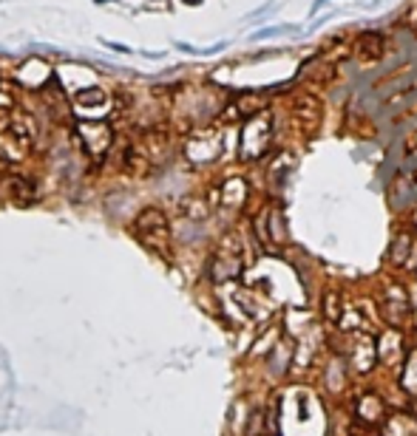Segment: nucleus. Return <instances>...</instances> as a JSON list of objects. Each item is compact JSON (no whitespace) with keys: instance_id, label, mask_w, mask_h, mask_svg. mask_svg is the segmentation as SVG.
<instances>
[{"instance_id":"6","label":"nucleus","mask_w":417,"mask_h":436,"mask_svg":"<svg viewBox=\"0 0 417 436\" xmlns=\"http://www.w3.org/2000/svg\"><path fill=\"white\" fill-rule=\"evenodd\" d=\"M136 153L145 161H153V165H162V161L171 156V133L165 128H148L139 139Z\"/></svg>"},{"instance_id":"1","label":"nucleus","mask_w":417,"mask_h":436,"mask_svg":"<svg viewBox=\"0 0 417 436\" xmlns=\"http://www.w3.org/2000/svg\"><path fill=\"white\" fill-rule=\"evenodd\" d=\"M134 235L153 249L156 255H171V221L165 210L160 207H145L136 218H134Z\"/></svg>"},{"instance_id":"15","label":"nucleus","mask_w":417,"mask_h":436,"mask_svg":"<svg viewBox=\"0 0 417 436\" xmlns=\"http://www.w3.org/2000/svg\"><path fill=\"white\" fill-rule=\"evenodd\" d=\"M48 77V68L40 63V60H29L17 68V80L23 85H43V80Z\"/></svg>"},{"instance_id":"17","label":"nucleus","mask_w":417,"mask_h":436,"mask_svg":"<svg viewBox=\"0 0 417 436\" xmlns=\"http://www.w3.org/2000/svg\"><path fill=\"white\" fill-rule=\"evenodd\" d=\"M321 309H324V317H327L330 323H341V314H344V303H341V292L330 289V292L324 295V303H321Z\"/></svg>"},{"instance_id":"10","label":"nucleus","mask_w":417,"mask_h":436,"mask_svg":"<svg viewBox=\"0 0 417 436\" xmlns=\"http://www.w3.org/2000/svg\"><path fill=\"white\" fill-rule=\"evenodd\" d=\"M355 416H358V422L372 425V428L383 425V419L389 416V414H386L383 397L375 394V391H363V394L358 397V402H355Z\"/></svg>"},{"instance_id":"3","label":"nucleus","mask_w":417,"mask_h":436,"mask_svg":"<svg viewBox=\"0 0 417 436\" xmlns=\"http://www.w3.org/2000/svg\"><path fill=\"white\" fill-rule=\"evenodd\" d=\"M273 145V117L267 111H258L255 117L244 119V128H241V142H239V150H241V159L253 161V159H262Z\"/></svg>"},{"instance_id":"11","label":"nucleus","mask_w":417,"mask_h":436,"mask_svg":"<svg viewBox=\"0 0 417 436\" xmlns=\"http://www.w3.org/2000/svg\"><path fill=\"white\" fill-rule=\"evenodd\" d=\"M6 131H9V136H12V145H15L20 153L29 150V147L34 145V139H37V122H34V117L26 114V111L12 114Z\"/></svg>"},{"instance_id":"22","label":"nucleus","mask_w":417,"mask_h":436,"mask_svg":"<svg viewBox=\"0 0 417 436\" xmlns=\"http://www.w3.org/2000/svg\"><path fill=\"white\" fill-rule=\"evenodd\" d=\"M409 300H411V309L417 312V284H414V286L409 289Z\"/></svg>"},{"instance_id":"19","label":"nucleus","mask_w":417,"mask_h":436,"mask_svg":"<svg viewBox=\"0 0 417 436\" xmlns=\"http://www.w3.org/2000/svg\"><path fill=\"white\" fill-rule=\"evenodd\" d=\"M182 210H185L188 218H193V221H202V218L207 215V210H211V204H204V201H199V198H185Z\"/></svg>"},{"instance_id":"8","label":"nucleus","mask_w":417,"mask_h":436,"mask_svg":"<svg viewBox=\"0 0 417 436\" xmlns=\"http://www.w3.org/2000/svg\"><path fill=\"white\" fill-rule=\"evenodd\" d=\"M77 133L83 139V147L91 156H102V153L111 147V128L106 122H80L77 125Z\"/></svg>"},{"instance_id":"13","label":"nucleus","mask_w":417,"mask_h":436,"mask_svg":"<svg viewBox=\"0 0 417 436\" xmlns=\"http://www.w3.org/2000/svg\"><path fill=\"white\" fill-rule=\"evenodd\" d=\"M414 241H417V233H409V230H400L395 238H392V247H389V263L392 266H406L409 258H411V249H414Z\"/></svg>"},{"instance_id":"18","label":"nucleus","mask_w":417,"mask_h":436,"mask_svg":"<svg viewBox=\"0 0 417 436\" xmlns=\"http://www.w3.org/2000/svg\"><path fill=\"white\" fill-rule=\"evenodd\" d=\"M106 102H108V96H106V91H99V88H88V91L77 94V105L97 108V105H106Z\"/></svg>"},{"instance_id":"16","label":"nucleus","mask_w":417,"mask_h":436,"mask_svg":"<svg viewBox=\"0 0 417 436\" xmlns=\"http://www.w3.org/2000/svg\"><path fill=\"white\" fill-rule=\"evenodd\" d=\"M400 386H403L411 397H417V349H411V351L406 354L403 374H400Z\"/></svg>"},{"instance_id":"21","label":"nucleus","mask_w":417,"mask_h":436,"mask_svg":"<svg viewBox=\"0 0 417 436\" xmlns=\"http://www.w3.org/2000/svg\"><path fill=\"white\" fill-rule=\"evenodd\" d=\"M349 436H372V425H363V422H358V425H352Z\"/></svg>"},{"instance_id":"5","label":"nucleus","mask_w":417,"mask_h":436,"mask_svg":"<svg viewBox=\"0 0 417 436\" xmlns=\"http://www.w3.org/2000/svg\"><path fill=\"white\" fill-rule=\"evenodd\" d=\"M222 133L216 131V128H199L190 139H188V145H185V156L190 159V161H211V159H216L219 153H222Z\"/></svg>"},{"instance_id":"14","label":"nucleus","mask_w":417,"mask_h":436,"mask_svg":"<svg viewBox=\"0 0 417 436\" xmlns=\"http://www.w3.org/2000/svg\"><path fill=\"white\" fill-rule=\"evenodd\" d=\"M381 436H417V414H392L383 419Z\"/></svg>"},{"instance_id":"7","label":"nucleus","mask_w":417,"mask_h":436,"mask_svg":"<svg viewBox=\"0 0 417 436\" xmlns=\"http://www.w3.org/2000/svg\"><path fill=\"white\" fill-rule=\"evenodd\" d=\"M0 196L3 198H9L12 204H17V207H26V204H31L34 201V196H37V187H34V182L26 176V173H6L3 179H0Z\"/></svg>"},{"instance_id":"2","label":"nucleus","mask_w":417,"mask_h":436,"mask_svg":"<svg viewBox=\"0 0 417 436\" xmlns=\"http://www.w3.org/2000/svg\"><path fill=\"white\" fill-rule=\"evenodd\" d=\"M244 272V252H241V244L236 235H225L207 263V275L216 284H227V281H236Z\"/></svg>"},{"instance_id":"4","label":"nucleus","mask_w":417,"mask_h":436,"mask_svg":"<svg viewBox=\"0 0 417 436\" xmlns=\"http://www.w3.org/2000/svg\"><path fill=\"white\" fill-rule=\"evenodd\" d=\"M292 119L298 125V131H304L306 136H312L321 128L324 119V105L312 91H298L292 96Z\"/></svg>"},{"instance_id":"20","label":"nucleus","mask_w":417,"mask_h":436,"mask_svg":"<svg viewBox=\"0 0 417 436\" xmlns=\"http://www.w3.org/2000/svg\"><path fill=\"white\" fill-rule=\"evenodd\" d=\"M17 105V85L15 82H6V80H0V108H15Z\"/></svg>"},{"instance_id":"12","label":"nucleus","mask_w":417,"mask_h":436,"mask_svg":"<svg viewBox=\"0 0 417 436\" xmlns=\"http://www.w3.org/2000/svg\"><path fill=\"white\" fill-rule=\"evenodd\" d=\"M378 363V340L369 337V335H360L349 351V365L358 371V374H367L372 365Z\"/></svg>"},{"instance_id":"23","label":"nucleus","mask_w":417,"mask_h":436,"mask_svg":"<svg viewBox=\"0 0 417 436\" xmlns=\"http://www.w3.org/2000/svg\"><path fill=\"white\" fill-rule=\"evenodd\" d=\"M185 3H199V0H185Z\"/></svg>"},{"instance_id":"9","label":"nucleus","mask_w":417,"mask_h":436,"mask_svg":"<svg viewBox=\"0 0 417 436\" xmlns=\"http://www.w3.org/2000/svg\"><path fill=\"white\" fill-rule=\"evenodd\" d=\"M386 48H389V40L383 31H363L355 40V57L360 63H381L386 57Z\"/></svg>"}]
</instances>
